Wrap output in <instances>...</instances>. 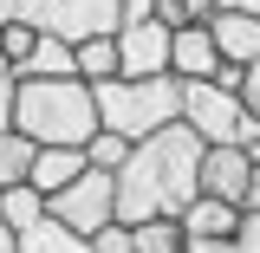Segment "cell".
<instances>
[{"instance_id":"d6986e66","label":"cell","mask_w":260,"mask_h":253,"mask_svg":"<svg viewBox=\"0 0 260 253\" xmlns=\"http://www.w3.org/2000/svg\"><path fill=\"white\" fill-rule=\"evenodd\" d=\"M91 253H137V227L130 221H111L91 234Z\"/></svg>"},{"instance_id":"44dd1931","label":"cell","mask_w":260,"mask_h":253,"mask_svg":"<svg viewBox=\"0 0 260 253\" xmlns=\"http://www.w3.org/2000/svg\"><path fill=\"white\" fill-rule=\"evenodd\" d=\"M13 97H20V71H0V130L13 124Z\"/></svg>"},{"instance_id":"83f0119b","label":"cell","mask_w":260,"mask_h":253,"mask_svg":"<svg viewBox=\"0 0 260 253\" xmlns=\"http://www.w3.org/2000/svg\"><path fill=\"white\" fill-rule=\"evenodd\" d=\"M13 240H20V234H13V227L0 221V253H13Z\"/></svg>"},{"instance_id":"ba28073f","label":"cell","mask_w":260,"mask_h":253,"mask_svg":"<svg viewBox=\"0 0 260 253\" xmlns=\"http://www.w3.org/2000/svg\"><path fill=\"white\" fill-rule=\"evenodd\" d=\"M91 169V156H85V143H39V156H32V189L39 195H59L65 182H78Z\"/></svg>"},{"instance_id":"ffe728a7","label":"cell","mask_w":260,"mask_h":253,"mask_svg":"<svg viewBox=\"0 0 260 253\" xmlns=\"http://www.w3.org/2000/svg\"><path fill=\"white\" fill-rule=\"evenodd\" d=\"M234 253H260V208H241V227H234Z\"/></svg>"},{"instance_id":"cb8c5ba5","label":"cell","mask_w":260,"mask_h":253,"mask_svg":"<svg viewBox=\"0 0 260 253\" xmlns=\"http://www.w3.org/2000/svg\"><path fill=\"white\" fill-rule=\"evenodd\" d=\"M189 240V234H182ZM189 253H234V240H189Z\"/></svg>"},{"instance_id":"7402d4cb","label":"cell","mask_w":260,"mask_h":253,"mask_svg":"<svg viewBox=\"0 0 260 253\" xmlns=\"http://www.w3.org/2000/svg\"><path fill=\"white\" fill-rule=\"evenodd\" d=\"M156 20H162L169 32H176V26H195L189 13H182V0H156Z\"/></svg>"},{"instance_id":"30bf717a","label":"cell","mask_w":260,"mask_h":253,"mask_svg":"<svg viewBox=\"0 0 260 253\" xmlns=\"http://www.w3.org/2000/svg\"><path fill=\"white\" fill-rule=\"evenodd\" d=\"M208 32H215V46H221L228 65H254L260 59V20H254V13H228V7H215Z\"/></svg>"},{"instance_id":"e0dca14e","label":"cell","mask_w":260,"mask_h":253,"mask_svg":"<svg viewBox=\"0 0 260 253\" xmlns=\"http://www.w3.org/2000/svg\"><path fill=\"white\" fill-rule=\"evenodd\" d=\"M85 156H91V169H124V156H130V136H117V130H98L91 143H85Z\"/></svg>"},{"instance_id":"5b68a950","label":"cell","mask_w":260,"mask_h":253,"mask_svg":"<svg viewBox=\"0 0 260 253\" xmlns=\"http://www.w3.org/2000/svg\"><path fill=\"white\" fill-rule=\"evenodd\" d=\"M169 46H176V32L162 20H124L117 26V59H124L117 78H156V71H169Z\"/></svg>"},{"instance_id":"ac0fdd59","label":"cell","mask_w":260,"mask_h":253,"mask_svg":"<svg viewBox=\"0 0 260 253\" xmlns=\"http://www.w3.org/2000/svg\"><path fill=\"white\" fill-rule=\"evenodd\" d=\"M32 46H39V26H20V20H7V26H0V52H7V65H13V71L26 65Z\"/></svg>"},{"instance_id":"4316f807","label":"cell","mask_w":260,"mask_h":253,"mask_svg":"<svg viewBox=\"0 0 260 253\" xmlns=\"http://www.w3.org/2000/svg\"><path fill=\"white\" fill-rule=\"evenodd\" d=\"M247 208H260V156H254V182H247Z\"/></svg>"},{"instance_id":"603a6c76","label":"cell","mask_w":260,"mask_h":253,"mask_svg":"<svg viewBox=\"0 0 260 253\" xmlns=\"http://www.w3.org/2000/svg\"><path fill=\"white\" fill-rule=\"evenodd\" d=\"M241 104H247V111H254V117H260V59L247 65V85H241Z\"/></svg>"},{"instance_id":"277c9868","label":"cell","mask_w":260,"mask_h":253,"mask_svg":"<svg viewBox=\"0 0 260 253\" xmlns=\"http://www.w3.org/2000/svg\"><path fill=\"white\" fill-rule=\"evenodd\" d=\"M46 208H52L65 227H78V234L111 227L117 221V169H85L78 182H65L59 195H46Z\"/></svg>"},{"instance_id":"6da1fadb","label":"cell","mask_w":260,"mask_h":253,"mask_svg":"<svg viewBox=\"0 0 260 253\" xmlns=\"http://www.w3.org/2000/svg\"><path fill=\"white\" fill-rule=\"evenodd\" d=\"M202 150L208 143L182 117L137 136L124 169H117V221L137 227V221H156V214H182L202 195Z\"/></svg>"},{"instance_id":"7a4b0ae2","label":"cell","mask_w":260,"mask_h":253,"mask_svg":"<svg viewBox=\"0 0 260 253\" xmlns=\"http://www.w3.org/2000/svg\"><path fill=\"white\" fill-rule=\"evenodd\" d=\"M13 130H26L32 143H91L104 130L91 78H78V71H65V78H20Z\"/></svg>"},{"instance_id":"5bb4252c","label":"cell","mask_w":260,"mask_h":253,"mask_svg":"<svg viewBox=\"0 0 260 253\" xmlns=\"http://www.w3.org/2000/svg\"><path fill=\"white\" fill-rule=\"evenodd\" d=\"M39 214H46V195L32 189V182H7V189H0V221L13 227V234H20V227H32Z\"/></svg>"},{"instance_id":"d4e9b609","label":"cell","mask_w":260,"mask_h":253,"mask_svg":"<svg viewBox=\"0 0 260 253\" xmlns=\"http://www.w3.org/2000/svg\"><path fill=\"white\" fill-rule=\"evenodd\" d=\"M182 13L189 20H215V0H182Z\"/></svg>"},{"instance_id":"8992f818","label":"cell","mask_w":260,"mask_h":253,"mask_svg":"<svg viewBox=\"0 0 260 253\" xmlns=\"http://www.w3.org/2000/svg\"><path fill=\"white\" fill-rule=\"evenodd\" d=\"M247 182H254V156L241 143H208L202 150V195H221L234 208H247Z\"/></svg>"},{"instance_id":"52a82bcc","label":"cell","mask_w":260,"mask_h":253,"mask_svg":"<svg viewBox=\"0 0 260 253\" xmlns=\"http://www.w3.org/2000/svg\"><path fill=\"white\" fill-rule=\"evenodd\" d=\"M169 71H176V78H215V71H221V46H215L208 20H195V26H176Z\"/></svg>"},{"instance_id":"9c48e42d","label":"cell","mask_w":260,"mask_h":253,"mask_svg":"<svg viewBox=\"0 0 260 253\" xmlns=\"http://www.w3.org/2000/svg\"><path fill=\"white\" fill-rule=\"evenodd\" d=\"M176 221H182V234H189V240H234L241 208H234V201H221V195H195Z\"/></svg>"},{"instance_id":"3957f363","label":"cell","mask_w":260,"mask_h":253,"mask_svg":"<svg viewBox=\"0 0 260 253\" xmlns=\"http://www.w3.org/2000/svg\"><path fill=\"white\" fill-rule=\"evenodd\" d=\"M91 91H98V124L130 136V143L182 117V78L176 71H156V78H98Z\"/></svg>"},{"instance_id":"2e32d148","label":"cell","mask_w":260,"mask_h":253,"mask_svg":"<svg viewBox=\"0 0 260 253\" xmlns=\"http://www.w3.org/2000/svg\"><path fill=\"white\" fill-rule=\"evenodd\" d=\"M137 253H189V240H182V221H176V214L137 221Z\"/></svg>"},{"instance_id":"7c38bea8","label":"cell","mask_w":260,"mask_h":253,"mask_svg":"<svg viewBox=\"0 0 260 253\" xmlns=\"http://www.w3.org/2000/svg\"><path fill=\"white\" fill-rule=\"evenodd\" d=\"M65 71H78V46L59 39V32H39V46L26 52L20 78H65Z\"/></svg>"},{"instance_id":"4fadbf2b","label":"cell","mask_w":260,"mask_h":253,"mask_svg":"<svg viewBox=\"0 0 260 253\" xmlns=\"http://www.w3.org/2000/svg\"><path fill=\"white\" fill-rule=\"evenodd\" d=\"M124 59H117V32H91V39H78V78H117Z\"/></svg>"},{"instance_id":"9a60e30c","label":"cell","mask_w":260,"mask_h":253,"mask_svg":"<svg viewBox=\"0 0 260 253\" xmlns=\"http://www.w3.org/2000/svg\"><path fill=\"white\" fill-rule=\"evenodd\" d=\"M32 156H39V143H32L26 130H0V182H26L32 175Z\"/></svg>"},{"instance_id":"484cf974","label":"cell","mask_w":260,"mask_h":253,"mask_svg":"<svg viewBox=\"0 0 260 253\" xmlns=\"http://www.w3.org/2000/svg\"><path fill=\"white\" fill-rule=\"evenodd\" d=\"M215 7H228V13H254V20H260V0H215Z\"/></svg>"},{"instance_id":"8fae6325","label":"cell","mask_w":260,"mask_h":253,"mask_svg":"<svg viewBox=\"0 0 260 253\" xmlns=\"http://www.w3.org/2000/svg\"><path fill=\"white\" fill-rule=\"evenodd\" d=\"M13 253H91V234H78V227H65L52 208L39 214L32 227H20V240H13Z\"/></svg>"},{"instance_id":"f1b7e54d","label":"cell","mask_w":260,"mask_h":253,"mask_svg":"<svg viewBox=\"0 0 260 253\" xmlns=\"http://www.w3.org/2000/svg\"><path fill=\"white\" fill-rule=\"evenodd\" d=\"M0 189H7V182H0Z\"/></svg>"}]
</instances>
